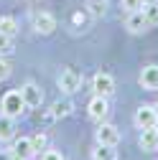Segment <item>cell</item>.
<instances>
[{
	"instance_id": "1",
	"label": "cell",
	"mask_w": 158,
	"mask_h": 160,
	"mask_svg": "<svg viewBox=\"0 0 158 160\" xmlns=\"http://www.w3.org/2000/svg\"><path fill=\"white\" fill-rule=\"evenodd\" d=\"M0 109H3L5 117H21L26 112V102L21 97V89H13V92H5L3 94V104H0Z\"/></svg>"
},
{
	"instance_id": "2",
	"label": "cell",
	"mask_w": 158,
	"mask_h": 160,
	"mask_svg": "<svg viewBox=\"0 0 158 160\" xmlns=\"http://www.w3.org/2000/svg\"><path fill=\"white\" fill-rule=\"evenodd\" d=\"M56 84H59V89H61L64 94H74V92H79V87H82V74H79L76 69H61Z\"/></svg>"
},
{
	"instance_id": "3",
	"label": "cell",
	"mask_w": 158,
	"mask_h": 160,
	"mask_svg": "<svg viewBox=\"0 0 158 160\" xmlns=\"http://www.w3.org/2000/svg\"><path fill=\"white\" fill-rule=\"evenodd\" d=\"M133 122H135L138 130L155 127V122H158V112H155V107H150V104L138 107V109H135V117H133Z\"/></svg>"
},
{
	"instance_id": "4",
	"label": "cell",
	"mask_w": 158,
	"mask_h": 160,
	"mask_svg": "<svg viewBox=\"0 0 158 160\" xmlns=\"http://www.w3.org/2000/svg\"><path fill=\"white\" fill-rule=\"evenodd\" d=\"M21 97H23L26 107H31V109H36V107L44 104V92H41V87L33 84V82H28V84L21 87Z\"/></svg>"
},
{
	"instance_id": "5",
	"label": "cell",
	"mask_w": 158,
	"mask_h": 160,
	"mask_svg": "<svg viewBox=\"0 0 158 160\" xmlns=\"http://www.w3.org/2000/svg\"><path fill=\"white\" fill-rule=\"evenodd\" d=\"M117 142H120V132H117V127L102 122L100 130H97V145H112V148H117Z\"/></svg>"
},
{
	"instance_id": "6",
	"label": "cell",
	"mask_w": 158,
	"mask_h": 160,
	"mask_svg": "<svg viewBox=\"0 0 158 160\" xmlns=\"http://www.w3.org/2000/svg\"><path fill=\"white\" fill-rule=\"evenodd\" d=\"M125 28H128L130 33H143V31H148V28H150L148 18H145V13H143V8H140V10H133V13H128Z\"/></svg>"
},
{
	"instance_id": "7",
	"label": "cell",
	"mask_w": 158,
	"mask_h": 160,
	"mask_svg": "<svg viewBox=\"0 0 158 160\" xmlns=\"http://www.w3.org/2000/svg\"><path fill=\"white\" fill-rule=\"evenodd\" d=\"M92 89H94V94H100V97H110L112 92H115V79L110 76V74H94V79H92Z\"/></svg>"
},
{
	"instance_id": "8",
	"label": "cell",
	"mask_w": 158,
	"mask_h": 160,
	"mask_svg": "<svg viewBox=\"0 0 158 160\" xmlns=\"http://www.w3.org/2000/svg\"><path fill=\"white\" fill-rule=\"evenodd\" d=\"M89 109V117L97 119V122H102V119L110 114V104H107V97H100V94H94V99L87 104Z\"/></svg>"
},
{
	"instance_id": "9",
	"label": "cell",
	"mask_w": 158,
	"mask_h": 160,
	"mask_svg": "<svg viewBox=\"0 0 158 160\" xmlns=\"http://www.w3.org/2000/svg\"><path fill=\"white\" fill-rule=\"evenodd\" d=\"M138 145H140V150H145V152H155L158 150V130L155 127L140 130V140H138Z\"/></svg>"
},
{
	"instance_id": "10",
	"label": "cell",
	"mask_w": 158,
	"mask_h": 160,
	"mask_svg": "<svg viewBox=\"0 0 158 160\" xmlns=\"http://www.w3.org/2000/svg\"><path fill=\"white\" fill-rule=\"evenodd\" d=\"M140 87L143 89H148V92H155L158 89V66L155 64H150V66H145L143 71H140Z\"/></svg>"
},
{
	"instance_id": "11",
	"label": "cell",
	"mask_w": 158,
	"mask_h": 160,
	"mask_svg": "<svg viewBox=\"0 0 158 160\" xmlns=\"http://www.w3.org/2000/svg\"><path fill=\"white\" fill-rule=\"evenodd\" d=\"M33 26H36V31L41 33V36H51L56 31V18L51 13H38L36 21H33Z\"/></svg>"
},
{
	"instance_id": "12",
	"label": "cell",
	"mask_w": 158,
	"mask_h": 160,
	"mask_svg": "<svg viewBox=\"0 0 158 160\" xmlns=\"http://www.w3.org/2000/svg\"><path fill=\"white\" fill-rule=\"evenodd\" d=\"M33 142H31V137H21V140H15V145H13V158L18 160H31L33 158Z\"/></svg>"
},
{
	"instance_id": "13",
	"label": "cell",
	"mask_w": 158,
	"mask_h": 160,
	"mask_svg": "<svg viewBox=\"0 0 158 160\" xmlns=\"http://www.w3.org/2000/svg\"><path fill=\"white\" fill-rule=\"evenodd\" d=\"M71 109H74V104H71V99H56V102L51 104V112H49V119H61V117H69L71 114Z\"/></svg>"
},
{
	"instance_id": "14",
	"label": "cell",
	"mask_w": 158,
	"mask_h": 160,
	"mask_svg": "<svg viewBox=\"0 0 158 160\" xmlns=\"http://www.w3.org/2000/svg\"><path fill=\"white\" fill-rule=\"evenodd\" d=\"M15 135V125H13V117H0V142H8V140H13Z\"/></svg>"
},
{
	"instance_id": "15",
	"label": "cell",
	"mask_w": 158,
	"mask_h": 160,
	"mask_svg": "<svg viewBox=\"0 0 158 160\" xmlns=\"http://www.w3.org/2000/svg\"><path fill=\"white\" fill-rule=\"evenodd\" d=\"M92 160H117V150L112 145H97L92 150Z\"/></svg>"
},
{
	"instance_id": "16",
	"label": "cell",
	"mask_w": 158,
	"mask_h": 160,
	"mask_svg": "<svg viewBox=\"0 0 158 160\" xmlns=\"http://www.w3.org/2000/svg\"><path fill=\"white\" fill-rule=\"evenodd\" d=\"M87 10L92 18H102L107 13V3L105 0H87Z\"/></svg>"
},
{
	"instance_id": "17",
	"label": "cell",
	"mask_w": 158,
	"mask_h": 160,
	"mask_svg": "<svg viewBox=\"0 0 158 160\" xmlns=\"http://www.w3.org/2000/svg\"><path fill=\"white\" fill-rule=\"evenodd\" d=\"M15 31H18V23H15V18H10V15H3V18H0V33L15 36Z\"/></svg>"
},
{
	"instance_id": "18",
	"label": "cell",
	"mask_w": 158,
	"mask_h": 160,
	"mask_svg": "<svg viewBox=\"0 0 158 160\" xmlns=\"http://www.w3.org/2000/svg\"><path fill=\"white\" fill-rule=\"evenodd\" d=\"M10 51H13V36L0 33V56H5V53H10Z\"/></svg>"
},
{
	"instance_id": "19",
	"label": "cell",
	"mask_w": 158,
	"mask_h": 160,
	"mask_svg": "<svg viewBox=\"0 0 158 160\" xmlns=\"http://www.w3.org/2000/svg\"><path fill=\"white\" fill-rule=\"evenodd\" d=\"M143 13H145V18H148V23H150V26L158 23V5H145Z\"/></svg>"
},
{
	"instance_id": "20",
	"label": "cell",
	"mask_w": 158,
	"mask_h": 160,
	"mask_svg": "<svg viewBox=\"0 0 158 160\" xmlns=\"http://www.w3.org/2000/svg\"><path fill=\"white\" fill-rule=\"evenodd\" d=\"M120 5H123V10L133 13V10H140L143 8V0H120Z\"/></svg>"
},
{
	"instance_id": "21",
	"label": "cell",
	"mask_w": 158,
	"mask_h": 160,
	"mask_svg": "<svg viewBox=\"0 0 158 160\" xmlns=\"http://www.w3.org/2000/svg\"><path fill=\"white\" fill-rule=\"evenodd\" d=\"M10 71H13V69H10V64L5 61L3 56H0V82H5V79L10 76Z\"/></svg>"
},
{
	"instance_id": "22",
	"label": "cell",
	"mask_w": 158,
	"mask_h": 160,
	"mask_svg": "<svg viewBox=\"0 0 158 160\" xmlns=\"http://www.w3.org/2000/svg\"><path fill=\"white\" fill-rule=\"evenodd\" d=\"M31 142H33V150L38 152V150H44V148H46L49 140H46V135H36V137H31Z\"/></svg>"
},
{
	"instance_id": "23",
	"label": "cell",
	"mask_w": 158,
	"mask_h": 160,
	"mask_svg": "<svg viewBox=\"0 0 158 160\" xmlns=\"http://www.w3.org/2000/svg\"><path fill=\"white\" fill-rule=\"evenodd\" d=\"M71 23H74L76 28H79V26H84V23H87V15H84L82 10H76V13L71 15Z\"/></svg>"
},
{
	"instance_id": "24",
	"label": "cell",
	"mask_w": 158,
	"mask_h": 160,
	"mask_svg": "<svg viewBox=\"0 0 158 160\" xmlns=\"http://www.w3.org/2000/svg\"><path fill=\"white\" fill-rule=\"evenodd\" d=\"M41 160H64V158H61V152H54V150H46Z\"/></svg>"
},
{
	"instance_id": "25",
	"label": "cell",
	"mask_w": 158,
	"mask_h": 160,
	"mask_svg": "<svg viewBox=\"0 0 158 160\" xmlns=\"http://www.w3.org/2000/svg\"><path fill=\"white\" fill-rule=\"evenodd\" d=\"M145 5H158V0H143V8Z\"/></svg>"
},
{
	"instance_id": "26",
	"label": "cell",
	"mask_w": 158,
	"mask_h": 160,
	"mask_svg": "<svg viewBox=\"0 0 158 160\" xmlns=\"http://www.w3.org/2000/svg\"><path fill=\"white\" fill-rule=\"evenodd\" d=\"M155 112H158V102H155Z\"/></svg>"
},
{
	"instance_id": "27",
	"label": "cell",
	"mask_w": 158,
	"mask_h": 160,
	"mask_svg": "<svg viewBox=\"0 0 158 160\" xmlns=\"http://www.w3.org/2000/svg\"><path fill=\"white\" fill-rule=\"evenodd\" d=\"M155 130H158V122H155Z\"/></svg>"
}]
</instances>
